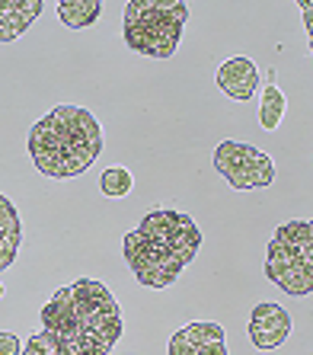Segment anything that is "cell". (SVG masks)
I'll return each instance as SVG.
<instances>
[{"label": "cell", "instance_id": "6da1fadb", "mask_svg": "<svg viewBox=\"0 0 313 355\" xmlns=\"http://www.w3.org/2000/svg\"><path fill=\"white\" fill-rule=\"evenodd\" d=\"M125 330L112 291L96 279H77L42 307V330L19 355H109Z\"/></svg>", "mask_w": 313, "mask_h": 355}, {"label": "cell", "instance_id": "7a4b0ae2", "mask_svg": "<svg viewBox=\"0 0 313 355\" xmlns=\"http://www.w3.org/2000/svg\"><path fill=\"white\" fill-rule=\"evenodd\" d=\"M202 250V227L186 211L160 208L125 234L122 253L144 288H166Z\"/></svg>", "mask_w": 313, "mask_h": 355}, {"label": "cell", "instance_id": "3957f363", "mask_svg": "<svg viewBox=\"0 0 313 355\" xmlns=\"http://www.w3.org/2000/svg\"><path fill=\"white\" fill-rule=\"evenodd\" d=\"M102 154V125L83 106H55L29 132V157L51 180H74L87 173Z\"/></svg>", "mask_w": 313, "mask_h": 355}, {"label": "cell", "instance_id": "277c9868", "mask_svg": "<svg viewBox=\"0 0 313 355\" xmlns=\"http://www.w3.org/2000/svg\"><path fill=\"white\" fill-rule=\"evenodd\" d=\"M189 7L182 0H128L122 17L125 45L147 58H173Z\"/></svg>", "mask_w": 313, "mask_h": 355}, {"label": "cell", "instance_id": "5b68a950", "mask_svg": "<svg viewBox=\"0 0 313 355\" xmlns=\"http://www.w3.org/2000/svg\"><path fill=\"white\" fill-rule=\"evenodd\" d=\"M265 279L304 297L313 291V224L310 221H288L269 240L265 250Z\"/></svg>", "mask_w": 313, "mask_h": 355}, {"label": "cell", "instance_id": "8992f818", "mask_svg": "<svg viewBox=\"0 0 313 355\" xmlns=\"http://www.w3.org/2000/svg\"><path fill=\"white\" fill-rule=\"evenodd\" d=\"M215 170L233 189H265L275 182V164L265 150L240 141H221L215 150Z\"/></svg>", "mask_w": 313, "mask_h": 355}, {"label": "cell", "instance_id": "52a82bcc", "mask_svg": "<svg viewBox=\"0 0 313 355\" xmlns=\"http://www.w3.org/2000/svg\"><path fill=\"white\" fill-rule=\"evenodd\" d=\"M170 355H227V336L224 327L215 320L186 323L170 339Z\"/></svg>", "mask_w": 313, "mask_h": 355}, {"label": "cell", "instance_id": "ba28073f", "mask_svg": "<svg viewBox=\"0 0 313 355\" xmlns=\"http://www.w3.org/2000/svg\"><path fill=\"white\" fill-rule=\"evenodd\" d=\"M291 336V314L281 304L262 301L249 314V339L256 349H278Z\"/></svg>", "mask_w": 313, "mask_h": 355}, {"label": "cell", "instance_id": "9c48e42d", "mask_svg": "<svg viewBox=\"0 0 313 355\" xmlns=\"http://www.w3.org/2000/svg\"><path fill=\"white\" fill-rule=\"evenodd\" d=\"M217 87L227 93V99H237V103H247L253 99L256 87H259V67L253 58H231L217 67Z\"/></svg>", "mask_w": 313, "mask_h": 355}, {"label": "cell", "instance_id": "30bf717a", "mask_svg": "<svg viewBox=\"0 0 313 355\" xmlns=\"http://www.w3.org/2000/svg\"><path fill=\"white\" fill-rule=\"evenodd\" d=\"M42 0H0V42H13L42 17Z\"/></svg>", "mask_w": 313, "mask_h": 355}, {"label": "cell", "instance_id": "8fae6325", "mask_svg": "<svg viewBox=\"0 0 313 355\" xmlns=\"http://www.w3.org/2000/svg\"><path fill=\"white\" fill-rule=\"evenodd\" d=\"M19 243H23V221H19L13 202L0 192V272L13 266Z\"/></svg>", "mask_w": 313, "mask_h": 355}, {"label": "cell", "instance_id": "7c38bea8", "mask_svg": "<svg viewBox=\"0 0 313 355\" xmlns=\"http://www.w3.org/2000/svg\"><path fill=\"white\" fill-rule=\"evenodd\" d=\"M58 17L67 29H87L102 17V3L99 0H61Z\"/></svg>", "mask_w": 313, "mask_h": 355}, {"label": "cell", "instance_id": "4fadbf2b", "mask_svg": "<svg viewBox=\"0 0 313 355\" xmlns=\"http://www.w3.org/2000/svg\"><path fill=\"white\" fill-rule=\"evenodd\" d=\"M285 109H288V99L278 90V83H265L262 90V103H259V122H262L265 132H275L285 119Z\"/></svg>", "mask_w": 313, "mask_h": 355}, {"label": "cell", "instance_id": "5bb4252c", "mask_svg": "<svg viewBox=\"0 0 313 355\" xmlns=\"http://www.w3.org/2000/svg\"><path fill=\"white\" fill-rule=\"evenodd\" d=\"M134 186V176L125 170V166H109V170H102L99 173V192L109 198H122L128 196Z\"/></svg>", "mask_w": 313, "mask_h": 355}, {"label": "cell", "instance_id": "9a60e30c", "mask_svg": "<svg viewBox=\"0 0 313 355\" xmlns=\"http://www.w3.org/2000/svg\"><path fill=\"white\" fill-rule=\"evenodd\" d=\"M23 352V343H19L17 333L0 330V355H19Z\"/></svg>", "mask_w": 313, "mask_h": 355}, {"label": "cell", "instance_id": "2e32d148", "mask_svg": "<svg viewBox=\"0 0 313 355\" xmlns=\"http://www.w3.org/2000/svg\"><path fill=\"white\" fill-rule=\"evenodd\" d=\"M297 7H301V13H304V29H307V35H310L313 33V23H310V19H313V3H310V0H301Z\"/></svg>", "mask_w": 313, "mask_h": 355}, {"label": "cell", "instance_id": "e0dca14e", "mask_svg": "<svg viewBox=\"0 0 313 355\" xmlns=\"http://www.w3.org/2000/svg\"><path fill=\"white\" fill-rule=\"evenodd\" d=\"M0 297H3V285H0Z\"/></svg>", "mask_w": 313, "mask_h": 355}]
</instances>
